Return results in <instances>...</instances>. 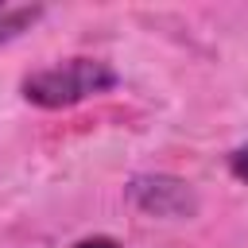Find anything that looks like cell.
<instances>
[{
  "label": "cell",
  "mask_w": 248,
  "mask_h": 248,
  "mask_svg": "<svg viewBox=\"0 0 248 248\" xmlns=\"http://www.w3.org/2000/svg\"><path fill=\"white\" fill-rule=\"evenodd\" d=\"M128 198L136 202V209H143L147 217H194L198 213V194L190 182L174 178V174H140L128 186Z\"/></svg>",
  "instance_id": "2"
},
{
  "label": "cell",
  "mask_w": 248,
  "mask_h": 248,
  "mask_svg": "<svg viewBox=\"0 0 248 248\" xmlns=\"http://www.w3.org/2000/svg\"><path fill=\"white\" fill-rule=\"evenodd\" d=\"M120 81V74L101 58H66L58 66L35 70L23 78V97L39 108H70L97 93H108Z\"/></svg>",
  "instance_id": "1"
},
{
  "label": "cell",
  "mask_w": 248,
  "mask_h": 248,
  "mask_svg": "<svg viewBox=\"0 0 248 248\" xmlns=\"http://www.w3.org/2000/svg\"><path fill=\"white\" fill-rule=\"evenodd\" d=\"M43 16V8H4L0 4V43H8V39H19L23 31H31V23Z\"/></svg>",
  "instance_id": "3"
},
{
  "label": "cell",
  "mask_w": 248,
  "mask_h": 248,
  "mask_svg": "<svg viewBox=\"0 0 248 248\" xmlns=\"http://www.w3.org/2000/svg\"><path fill=\"white\" fill-rule=\"evenodd\" d=\"M229 170H232L240 182H248V143H240V147L229 155Z\"/></svg>",
  "instance_id": "4"
},
{
  "label": "cell",
  "mask_w": 248,
  "mask_h": 248,
  "mask_svg": "<svg viewBox=\"0 0 248 248\" xmlns=\"http://www.w3.org/2000/svg\"><path fill=\"white\" fill-rule=\"evenodd\" d=\"M74 248H124V244H116L112 236H85V240H78Z\"/></svg>",
  "instance_id": "5"
}]
</instances>
